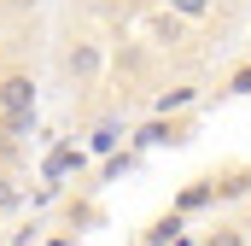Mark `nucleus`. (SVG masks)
I'll return each mask as SVG.
<instances>
[{"mask_svg":"<svg viewBox=\"0 0 251 246\" xmlns=\"http://www.w3.org/2000/svg\"><path fill=\"white\" fill-rule=\"evenodd\" d=\"M0 123H6V135H29V123H35V76H24V70L0 76Z\"/></svg>","mask_w":251,"mask_h":246,"instance_id":"obj_1","label":"nucleus"},{"mask_svg":"<svg viewBox=\"0 0 251 246\" xmlns=\"http://www.w3.org/2000/svg\"><path fill=\"white\" fill-rule=\"evenodd\" d=\"M64 70H70L76 82H94V76H100V47H94V41H76V47L64 53Z\"/></svg>","mask_w":251,"mask_h":246,"instance_id":"obj_2","label":"nucleus"},{"mask_svg":"<svg viewBox=\"0 0 251 246\" xmlns=\"http://www.w3.org/2000/svg\"><path fill=\"white\" fill-rule=\"evenodd\" d=\"M176 235H181V217L170 211V217H158V223L146 229V246H170V241H176Z\"/></svg>","mask_w":251,"mask_h":246,"instance_id":"obj_3","label":"nucleus"},{"mask_svg":"<svg viewBox=\"0 0 251 246\" xmlns=\"http://www.w3.org/2000/svg\"><path fill=\"white\" fill-rule=\"evenodd\" d=\"M204 246H246V235H240V223H216L204 235Z\"/></svg>","mask_w":251,"mask_h":246,"instance_id":"obj_4","label":"nucleus"},{"mask_svg":"<svg viewBox=\"0 0 251 246\" xmlns=\"http://www.w3.org/2000/svg\"><path fill=\"white\" fill-rule=\"evenodd\" d=\"M117 135H123V129H117V123L105 118L100 129H94V153H111V147H117Z\"/></svg>","mask_w":251,"mask_h":246,"instance_id":"obj_5","label":"nucleus"},{"mask_svg":"<svg viewBox=\"0 0 251 246\" xmlns=\"http://www.w3.org/2000/svg\"><path fill=\"white\" fill-rule=\"evenodd\" d=\"M193 100H199L193 88H176V94H164V100H158V112H181V106H193Z\"/></svg>","mask_w":251,"mask_h":246,"instance_id":"obj_6","label":"nucleus"},{"mask_svg":"<svg viewBox=\"0 0 251 246\" xmlns=\"http://www.w3.org/2000/svg\"><path fill=\"white\" fill-rule=\"evenodd\" d=\"M170 12H176V18H204L210 0H170Z\"/></svg>","mask_w":251,"mask_h":246,"instance_id":"obj_7","label":"nucleus"},{"mask_svg":"<svg viewBox=\"0 0 251 246\" xmlns=\"http://www.w3.org/2000/svg\"><path fill=\"white\" fill-rule=\"evenodd\" d=\"M210 193H216V182H199V187H187V193H181V211H193V205H204Z\"/></svg>","mask_w":251,"mask_h":246,"instance_id":"obj_8","label":"nucleus"},{"mask_svg":"<svg viewBox=\"0 0 251 246\" xmlns=\"http://www.w3.org/2000/svg\"><path fill=\"white\" fill-rule=\"evenodd\" d=\"M216 193H228V199H240V193H251V170H240V176H228V182L216 187Z\"/></svg>","mask_w":251,"mask_h":246,"instance_id":"obj_9","label":"nucleus"},{"mask_svg":"<svg viewBox=\"0 0 251 246\" xmlns=\"http://www.w3.org/2000/svg\"><path fill=\"white\" fill-rule=\"evenodd\" d=\"M18 205V187H12V176H0V211H12Z\"/></svg>","mask_w":251,"mask_h":246,"instance_id":"obj_10","label":"nucleus"},{"mask_svg":"<svg viewBox=\"0 0 251 246\" xmlns=\"http://www.w3.org/2000/svg\"><path fill=\"white\" fill-rule=\"evenodd\" d=\"M228 88H234V94H251V64H246V70H234V82H228Z\"/></svg>","mask_w":251,"mask_h":246,"instance_id":"obj_11","label":"nucleus"},{"mask_svg":"<svg viewBox=\"0 0 251 246\" xmlns=\"http://www.w3.org/2000/svg\"><path fill=\"white\" fill-rule=\"evenodd\" d=\"M240 235H246V246H251V217H246V223H240Z\"/></svg>","mask_w":251,"mask_h":246,"instance_id":"obj_12","label":"nucleus"}]
</instances>
